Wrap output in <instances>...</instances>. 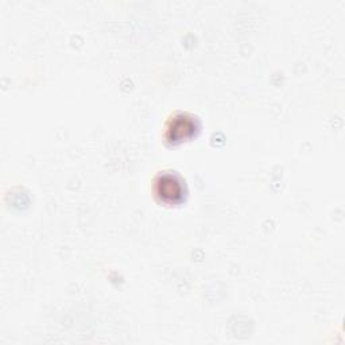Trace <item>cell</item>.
<instances>
[{
  "mask_svg": "<svg viewBox=\"0 0 345 345\" xmlns=\"http://www.w3.org/2000/svg\"><path fill=\"white\" fill-rule=\"evenodd\" d=\"M158 188H159L158 193H159L163 198L174 200V198L181 196L180 184H178L173 177H165V178H162L159 184H158Z\"/></svg>",
  "mask_w": 345,
  "mask_h": 345,
  "instance_id": "cell-1",
  "label": "cell"
},
{
  "mask_svg": "<svg viewBox=\"0 0 345 345\" xmlns=\"http://www.w3.org/2000/svg\"><path fill=\"white\" fill-rule=\"evenodd\" d=\"M193 128V125H191V123H188L186 120H182V119H180L178 122H177V125L175 127H173V135L174 136H178V138H182V129L186 132V129H191Z\"/></svg>",
  "mask_w": 345,
  "mask_h": 345,
  "instance_id": "cell-2",
  "label": "cell"
}]
</instances>
